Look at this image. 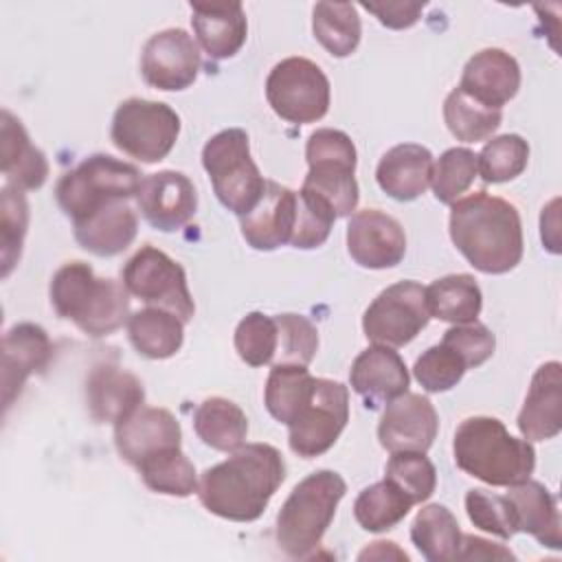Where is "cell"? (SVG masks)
<instances>
[{"mask_svg":"<svg viewBox=\"0 0 562 562\" xmlns=\"http://www.w3.org/2000/svg\"><path fill=\"white\" fill-rule=\"evenodd\" d=\"M285 481L281 452L270 443H246L222 463L206 468L198 481V498L206 512L252 522L268 507L270 498Z\"/></svg>","mask_w":562,"mask_h":562,"instance_id":"1","label":"cell"},{"mask_svg":"<svg viewBox=\"0 0 562 562\" xmlns=\"http://www.w3.org/2000/svg\"><path fill=\"white\" fill-rule=\"evenodd\" d=\"M450 239L470 266L485 274H505L522 259L518 209L487 191L452 202Z\"/></svg>","mask_w":562,"mask_h":562,"instance_id":"2","label":"cell"},{"mask_svg":"<svg viewBox=\"0 0 562 562\" xmlns=\"http://www.w3.org/2000/svg\"><path fill=\"white\" fill-rule=\"evenodd\" d=\"M452 452L459 470L494 487L527 481L536 468L531 441L509 435L501 419L487 415L468 417L457 426Z\"/></svg>","mask_w":562,"mask_h":562,"instance_id":"3","label":"cell"},{"mask_svg":"<svg viewBox=\"0 0 562 562\" xmlns=\"http://www.w3.org/2000/svg\"><path fill=\"white\" fill-rule=\"evenodd\" d=\"M50 305L92 338L108 336L130 321V292L114 279L97 277L83 261L64 263L50 279Z\"/></svg>","mask_w":562,"mask_h":562,"instance_id":"4","label":"cell"},{"mask_svg":"<svg viewBox=\"0 0 562 562\" xmlns=\"http://www.w3.org/2000/svg\"><path fill=\"white\" fill-rule=\"evenodd\" d=\"M347 492L334 470H316L294 485L277 514V544L290 558H310L331 525Z\"/></svg>","mask_w":562,"mask_h":562,"instance_id":"5","label":"cell"},{"mask_svg":"<svg viewBox=\"0 0 562 562\" xmlns=\"http://www.w3.org/2000/svg\"><path fill=\"white\" fill-rule=\"evenodd\" d=\"M140 176L130 162L108 154H92L59 178L55 198L59 209L77 224L112 202L136 198Z\"/></svg>","mask_w":562,"mask_h":562,"instance_id":"6","label":"cell"},{"mask_svg":"<svg viewBox=\"0 0 562 562\" xmlns=\"http://www.w3.org/2000/svg\"><path fill=\"white\" fill-rule=\"evenodd\" d=\"M202 165L217 200L237 217L248 215L263 195L266 180L250 156V140L241 127L211 136L202 149Z\"/></svg>","mask_w":562,"mask_h":562,"instance_id":"7","label":"cell"},{"mask_svg":"<svg viewBox=\"0 0 562 562\" xmlns=\"http://www.w3.org/2000/svg\"><path fill=\"white\" fill-rule=\"evenodd\" d=\"M307 176L303 180V191L318 195L336 217L353 215L360 191L356 182V147L351 138L331 127H321L310 134L305 145Z\"/></svg>","mask_w":562,"mask_h":562,"instance_id":"8","label":"cell"},{"mask_svg":"<svg viewBox=\"0 0 562 562\" xmlns=\"http://www.w3.org/2000/svg\"><path fill=\"white\" fill-rule=\"evenodd\" d=\"M180 134V116L167 103L125 99L112 116V143L116 149L145 165H154L173 149Z\"/></svg>","mask_w":562,"mask_h":562,"instance_id":"9","label":"cell"},{"mask_svg":"<svg viewBox=\"0 0 562 562\" xmlns=\"http://www.w3.org/2000/svg\"><path fill=\"white\" fill-rule=\"evenodd\" d=\"M349 422V389L336 380L316 378L310 395L288 424L290 450L303 459L327 452Z\"/></svg>","mask_w":562,"mask_h":562,"instance_id":"10","label":"cell"},{"mask_svg":"<svg viewBox=\"0 0 562 562\" xmlns=\"http://www.w3.org/2000/svg\"><path fill=\"white\" fill-rule=\"evenodd\" d=\"M266 99L288 123H314L329 110V79L318 64L305 57H285L266 79Z\"/></svg>","mask_w":562,"mask_h":562,"instance_id":"11","label":"cell"},{"mask_svg":"<svg viewBox=\"0 0 562 562\" xmlns=\"http://www.w3.org/2000/svg\"><path fill=\"white\" fill-rule=\"evenodd\" d=\"M121 281L132 296L169 310L182 323H189L195 314L184 268L156 246H140L123 266Z\"/></svg>","mask_w":562,"mask_h":562,"instance_id":"12","label":"cell"},{"mask_svg":"<svg viewBox=\"0 0 562 562\" xmlns=\"http://www.w3.org/2000/svg\"><path fill=\"white\" fill-rule=\"evenodd\" d=\"M430 321L426 288L417 281H397L382 290L362 316V331L373 345L404 347Z\"/></svg>","mask_w":562,"mask_h":562,"instance_id":"13","label":"cell"},{"mask_svg":"<svg viewBox=\"0 0 562 562\" xmlns=\"http://www.w3.org/2000/svg\"><path fill=\"white\" fill-rule=\"evenodd\" d=\"M200 70V48L182 29H165L154 33L140 55L143 79L158 90H184Z\"/></svg>","mask_w":562,"mask_h":562,"instance_id":"14","label":"cell"},{"mask_svg":"<svg viewBox=\"0 0 562 562\" xmlns=\"http://www.w3.org/2000/svg\"><path fill=\"white\" fill-rule=\"evenodd\" d=\"M347 250L351 259L369 270L397 266L406 255L402 224L380 209H362L349 217Z\"/></svg>","mask_w":562,"mask_h":562,"instance_id":"15","label":"cell"},{"mask_svg":"<svg viewBox=\"0 0 562 562\" xmlns=\"http://www.w3.org/2000/svg\"><path fill=\"white\" fill-rule=\"evenodd\" d=\"M136 206L154 228L173 233L195 215L198 191L182 171L165 169L140 180Z\"/></svg>","mask_w":562,"mask_h":562,"instance_id":"16","label":"cell"},{"mask_svg":"<svg viewBox=\"0 0 562 562\" xmlns=\"http://www.w3.org/2000/svg\"><path fill=\"white\" fill-rule=\"evenodd\" d=\"M439 430V417L432 402L419 393H404L386 404L380 424L378 439L389 452H426Z\"/></svg>","mask_w":562,"mask_h":562,"instance_id":"17","label":"cell"},{"mask_svg":"<svg viewBox=\"0 0 562 562\" xmlns=\"http://www.w3.org/2000/svg\"><path fill=\"white\" fill-rule=\"evenodd\" d=\"M180 422L156 406H140L127 419L114 426V446L123 461L138 468L149 457L180 448Z\"/></svg>","mask_w":562,"mask_h":562,"instance_id":"18","label":"cell"},{"mask_svg":"<svg viewBox=\"0 0 562 562\" xmlns=\"http://www.w3.org/2000/svg\"><path fill=\"white\" fill-rule=\"evenodd\" d=\"M351 389L364 400L367 408H380L408 391V369L402 356L386 345H371L360 351L349 371Z\"/></svg>","mask_w":562,"mask_h":562,"instance_id":"19","label":"cell"},{"mask_svg":"<svg viewBox=\"0 0 562 562\" xmlns=\"http://www.w3.org/2000/svg\"><path fill=\"white\" fill-rule=\"evenodd\" d=\"M53 358V345L44 327L18 323L2 338V404L11 406L26 378L46 369Z\"/></svg>","mask_w":562,"mask_h":562,"instance_id":"20","label":"cell"},{"mask_svg":"<svg viewBox=\"0 0 562 562\" xmlns=\"http://www.w3.org/2000/svg\"><path fill=\"white\" fill-rule=\"evenodd\" d=\"M145 402L143 382L112 362L97 364L86 380V404L99 424H119Z\"/></svg>","mask_w":562,"mask_h":562,"instance_id":"21","label":"cell"},{"mask_svg":"<svg viewBox=\"0 0 562 562\" xmlns=\"http://www.w3.org/2000/svg\"><path fill=\"white\" fill-rule=\"evenodd\" d=\"M457 88L474 101L501 110L520 88V66L503 48H483L468 59Z\"/></svg>","mask_w":562,"mask_h":562,"instance_id":"22","label":"cell"},{"mask_svg":"<svg viewBox=\"0 0 562 562\" xmlns=\"http://www.w3.org/2000/svg\"><path fill=\"white\" fill-rule=\"evenodd\" d=\"M296 220V191L266 180V189L257 206L239 217L241 235L255 250H274L290 244Z\"/></svg>","mask_w":562,"mask_h":562,"instance_id":"23","label":"cell"},{"mask_svg":"<svg viewBox=\"0 0 562 562\" xmlns=\"http://www.w3.org/2000/svg\"><path fill=\"white\" fill-rule=\"evenodd\" d=\"M516 426L527 441L553 439L562 430V367L558 360L536 369Z\"/></svg>","mask_w":562,"mask_h":562,"instance_id":"24","label":"cell"},{"mask_svg":"<svg viewBox=\"0 0 562 562\" xmlns=\"http://www.w3.org/2000/svg\"><path fill=\"white\" fill-rule=\"evenodd\" d=\"M198 44L211 59H228L246 42L248 22L241 2H189Z\"/></svg>","mask_w":562,"mask_h":562,"instance_id":"25","label":"cell"},{"mask_svg":"<svg viewBox=\"0 0 562 562\" xmlns=\"http://www.w3.org/2000/svg\"><path fill=\"white\" fill-rule=\"evenodd\" d=\"M432 154L417 143H400L391 147L378 162V187L397 202H411L419 198L432 178Z\"/></svg>","mask_w":562,"mask_h":562,"instance_id":"26","label":"cell"},{"mask_svg":"<svg viewBox=\"0 0 562 562\" xmlns=\"http://www.w3.org/2000/svg\"><path fill=\"white\" fill-rule=\"evenodd\" d=\"M0 156L7 184L24 191L46 182L48 160L44 151L31 143L24 125L9 110L0 114Z\"/></svg>","mask_w":562,"mask_h":562,"instance_id":"27","label":"cell"},{"mask_svg":"<svg viewBox=\"0 0 562 562\" xmlns=\"http://www.w3.org/2000/svg\"><path fill=\"white\" fill-rule=\"evenodd\" d=\"M514 509L516 529L533 536L540 544L549 549L562 547V529H560V512L555 496L538 481H520L509 485L505 494Z\"/></svg>","mask_w":562,"mask_h":562,"instance_id":"28","label":"cell"},{"mask_svg":"<svg viewBox=\"0 0 562 562\" xmlns=\"http://www.w3.org/2000/svg\"><path fill=\"white\" fill-rule=\"evenodd\" d=\"M72 226L75 239L83 250L97 257H114L134 241L138 233V215L127 200H119Z\"/></svg>","mask_w":562,"mask_h":562,"instance_id":"29","label":"cell"},{"mask_svg":"<svg viewBox=\"0 0 562 562\" xmlns=\"http://www.w3.org/2000/svg\"><path fill=\"white\" fill-rule=\"evenodd\" d=\"M127 336L134 349L149 360H165L180 351L184 323L162 307H145L130 316Z\"/></svg>","mask_w":562,"mask_h":562,"instance_id":"30","label":"cell"},{"mask_svg":"<svg viewBox=\"0 0 562 562\" xmlns=\"http://www.w3.org/2000/svg\"><path fill=\"white\" fill-rule=\"evenodd\" d=\"M426 305L430 318L452 325L474 323L483 307V294L472 274H446L426 288Z\"/></svg>","mask_w":562,"mask_h":562,"instance_id":"31","label":"cell"},{"mask_svg":"<svg viewBox=\"0 0 562 562\" xmlns=\"http://www.w3.org/2000/svg\"><path fill=\"white\" fill-rule=\"evenodd\" d=\"M195 435L213 450L233 452L248 435L246 413L226 397H206L193 413Z\"/></svg>","mask_w":562,"mask_h":562,"instance_id":"32","label":"cell"},{"mask_svg":"<svg viewBox=\"0 0 562 562\" xmlns=\"http://www.w3.org/2000/svg\"><path fill=\"white\" fill-rule=\"evenodd\" d=\"M461 536L454 514L439 503L422 507L411 525V540L415 549L430 562L457 560Z\"/></svg>","mask_w":562,"mask_h":562,"instance_id":"33","label":"cell"},{"mask_svg":"<svg viewBox=\"0 0 562 562\" xmlns=\"http://www.w3.org/2000/svg\"><path fill=\"white\" fill-rule=\"evenodd\" d=\"M312 31L329 55L347 57L360 44L362 24L351 2H316L312 11Z\"/></svg>","mask_w":562,"mask_h":562,"instance_id":"34","label":"cell"},{"mask_svg":"<svg viewBox=\"0 0 562 562\" xmlns=\"http://www.w3.org/2000/svg\"><path fill=\"white\" fill-rule=\"evenodd\" d=\"M413 505L415 503L411 496H406L393 481L382 479L358 494L353 503V516L364 531L378 533L389 531L400 520H404Z\"/></svg>","mask_w":562,"mask_h":562,"instance_id":"35","label":"cell"},{"mask_svg":"<svg viewBox=\"0 0 562 562\" xmlns=\"http://www.w3.org/2000/svg\"><path fill=\"white\" fill-rule=\"evenodd\" d=\"M443 121L457 140L479 143L498 130L503 112L487 108L468 97L461 88H454L443 101Z\"/></svg>","mask_w":562,"mask_h":562,"instance_id":"36","label":"cell"},{"mask_svg":"<svg viewBox=\"0 0 562 562\" xmlns=\"http://www.w3.org/2000/svg\"><path fill=\"white\" fill-rule=\"evenodd\" d=\"M314 375L307 371V367L296 364H272L266 389H263V402L268 413L281 422L290 424L296 408L305 402L314 386Z\"/></svg>","mask_w":562,"mask_h":562,"instance_id":"37","label":"cell"},{"mask_svg":"<svg viewBox=\"0 0 562 562\" xmlns=\"http://www.w3.org/2000/svg\"><path fill=\"white\" fill-rule=\"evenodd\" d=\"M143 483L158 494L167 496H191L198 492V476L193 463L187 459L182 448H173L167 452H160L156 457H149L138 468Z\"/></svg>","mask_w":562,"mask_h":562,"instance_id":"38","label":"cell"},{"mask_svg":"<svg viewBox=\"0 0 562 562\" xmlns=\"http://www.w3.org/2000/svg\"><path fill=\"white\" fill-rule=\"evenodd\" d=\"M529 160V145L518 134H503L487 140L476 156V169L487 184H501L518 178Z\"/></svg>","mask_w":562,"mask_h":562,"instance_id":"39","label":"cell"},{"mask_svg":"<svg viewBox=\"0 0 562 562\" xmlns=\"http://www.w3.org/2000/svg\"><path fill=\"white\" fill-rule=\"evenodd\" d=\"M0 261L7 279L22 255V244L29 231V202L24 193L11 184L0 191Z\"/></svg>","mask_w":562,"mask_h":562,"instance_id":"40","label":"cell"},{"mask_svg":"<svg viewBox=\"0 0 562 562\" xmlns=\"http://www.w3.org/2000/svg\"><path fill=\"white\" fill-rule=\"evenodd\" d=\"M476 176V154L468 147H450L435 162L430 187L441 204H452L470 189Z\"/></svg>","mask_w":562,"mask_h":562,"instance_id":"41","label":"cell"},{"mask_svg":"<svg viewBox=\"0 0 562 562\" xmlns=\"http://www.w3.org/2000/svg\"><path fill=\"white\" fill-rule=\"evenodd\" d=\"M384 479L393 481L413 503L428 501L437 487V470L424 452H391Z\"/></svg>","mask_w":562,"mask_h":562,"instance_id":"42","label":"cell"},{"mask_svg":"<svg viewBox=\"0 0 562 562\" xmlns=\"http://www.w3.org/2000/svg\"><path fill=\"white\" fill-rule=\"evenodd\" d=\"M279 327L274 316L263 312L246 314L235 329L237 356L250 367H263L274 360Z\"/></svg>","mask_w":562,"mask_h":562,"instance_id":"43","label":"cell"},{"mask_svg":"<svg viewBox=\"0 0 562 562\" xmlns=\"http://www.w3.org/2000/svg\"><path fill=\"white\" fill-rule=\"evenodd\" d=\"M274 321L279 327V340L272 364L307 367L318 349V331L314 323L301 314H279Z\"/></svg>","mask_w":562,"mask_h":562,"instance_id":"44","label":"cell"},{"mask_svg":"<svg viewBox=\"0 0 562 562\" xmlns=\"http://www.w3.org/2000/svg\"><path fill=\"white\" fill-rule=\"evenodd\" d=\"M336 213L329 209L327 202H323L318 195L299 191L296 193V220L294 231L290 237V244L301 250L318 248L329 237V231L336 222Z\"/></svg>","mask_w":562,"mask_h":562,"instance_id":"45","label":"cell"},{"mask_svg":"<svg viewBox=\"0 0 562 562\" xmlns=\"http://www.w3.org/2000/svg\"><path fill=\"white\" fill-rule=\"evenodd\" d=\"M468 371L465 362L443 342L428 347L413 367L415 380L422 384L428 393H443L457 386Z\"/></svg>","mask_w":562,"mask_h":562,"instance_id":"46","label":"cell"},{"mask_svg":"<svg viewBox=\"0 0 562 562\" xmlns=\"http://www.w3.org/2000/svg\"><path fill=\"white\" fill-rule=\"evenodd\" d=\"M465 512H468V518L474 522V527L487 533H494L503 540H509L512 536L518 533L514 509L507 496H498L481 487L468 490Z\"/></svg>","mask_w":562,"mask_h":562,"instance_id":"47","label":"cell"},{"mask_svg":"<svg viewBox=\"0 0 562 562\" xmlns=\"http://www.w3.org/2000/svg\"><path fill=\"white\" fill-rule=\"evenodd\" d=\"M441 342L446 347H450L465 362L468 369H474V367H481L483 362H487L496 349L494 334L476 321L465 323V325H452L443 334Z\"/></svg>","mask_w":562,"mask_h":562,"instance_id":"48","label":"cell"},{"mask_svg":"<svg viewBox=\"0 0 562 562\" xmlns=\"http://www.w3.org/2000/svg\"><path fill=\"white\" fill-rule=\"evenodd\" d=\"M424 7L426 2H362V9L373 13L386 29L413 26L419 20Z\"/></svg>","mask_w":562,"mask_h":562,"instance_id":"49","label":"cell"},{"mask_svg":"<svg viewBox=\"0 0 562 562\" xmlns=\"http://www.w3.org/2000/svg\"><path fill=\"white\" fill-rule=\"evenodd\" d=\"M457 560H516V555L485 538L479 536H461V547Z\"/></svg>","mask_w":562,"mask_h":562,"instance_id":"50","label":"cell"},{"mask_svg":"<svg viewBox=\"0 0 562 562\" xmlns=\"http://www.w3.org/2000/svg\"><path fill=\"white\" fill-rule=\"evenodd\" d=\"M367 558H373V560H389V558H395V560H408V555L397 549L395 542H384V540H378V542H371V547H367L358 560H367Z\"/></svg>","mask_w":562,"mask_h":562,"instance_id":"51","label":"cell"}]
</instances>
